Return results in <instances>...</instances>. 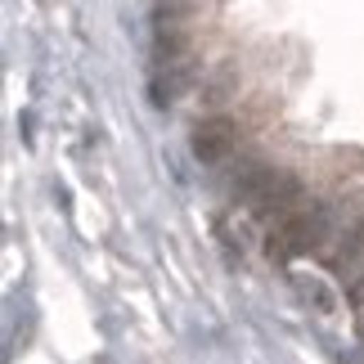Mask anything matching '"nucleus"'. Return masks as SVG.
I'll return each instance as SVG.
<instances>
[{
	"label": "nucleus",
	"mask_w": 364,
	"mask_h": 364,
	"mask_svg": "<svg viewBox=\"0 0 364 364\" xmlns=\"http://www.w3.org/2000/svg\"><path fill=\"white\" fill-rule=\"evenodd\" d=\"M193 9H198V0H158V5H153V23L180 27L185 18H193Z\"/></svg>",
	"instance_id": "obj_5"
},
{
	"label": "nucleus",
	"mask_w": 364,
	"mask_h": 364,
	"mask_svg": "<svg viewBox=\"0 0 364 364\" xmlns=\"http://www.w3.org/2000/svg\"><path fill=\"white\" fill-rule=\"evenodd\" d=\"M234 86H239V73H234V68H220V73L212 77V86L203 90V100H207V104H225Z\"/></svg>",
	"instance_id": "obj_6"
},
{
	"label": "nucleus",
	"mask_w": 364,
	"mask_h": 364,
	"mask_svg": "<svg viewBox=\"0 0 364 364\" xmlns=\"http://www.w3.org/2000/svg\"><path fill=\"white\" fill-rule=\"evenodd\" d=\"M306 203V185L297 171H284V166H274V176L265 180V185L257 189V198H252V216L257 220H284L288 212H297V207Z\"/></svg>",
	"instance_id": "obj_2"
},
{
	"label": "nucleus",
	"mask_w": 364,
	"mask_h": 364,
	"mask_svg": "<svg viewBox=\"0 0 364 364\" xmlns=\"http://www.w3.org/2000/svg\"><path fill=\"white\" fill-rule=\"evenodd\" d=\"M270 176H274V166H270V162H261V158H243L239 166H234V176H230V189H234V198L252 203V198H257V189H261Z\"/></svg>",
	"instance_id": "obj_4"
},
{
	"label": "nucleus",
	"mask_w": 364,
	"mask_h": 364,
	"mask_svg": "<svg viewBox=\"0 0 364 364\" xmlns=\"http://www.w3.org/2000/svg\"><path fill=\"white\" fill-rule=\"evenodd\" d=\"M234 144H239V126H234V117H225V113L203 117L198 126H193V135H189V149H193V158H198L203 166L225 162L234 153Z\"/></svg>",
	"instance_id": "obj_3"
},
{
	"label": "nucleus",
	"mask_w": 364,
	"mask_h": 364,
	"mask_svg": "<svg viewBox=\"0 0 364 364\" xmlns=\"http://www.w3.org/2000/svg\"><path fill=\"white\" fill-rule=\"evenodd\" d=\"M324 239H328V203H301L297 212L274 220L265 252L279 261H292V257H306V252H319Z\"/></svg>",
	"instance_id": "obj_1"
}]
</instances>
